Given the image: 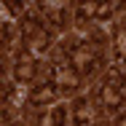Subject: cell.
Wrapping results in <instances>:
<instances>
[{"label": "cell", "instance_id": "cell-1", "mask_svg": "<svg viewBox=\"0 0 126 126\" xmlns=\"http://www.w3.org/2000/svg\"><path fill=\"white\" fill-rule=\"evenodd\" d=\"M97 99L105 110H118L121 105H124V91H118V89H113V86H107V83H102L99 91H97Z\"/></svg>", "mask_w": 126, "mask_h": 126}, {"label": "cell", "instance_id": "cell-2", "mask_svg": "<svg viewBox=\"0 0 126 126\" xmlns=\"http://www.w3.org/2000/svg\"><path fill=\"white\" fill-rule=\"evenodd\" d=\"M73 62H75V70L83 73V75H89V73L97 67V56H94L91 51H86L83 46H80L78 51H73Z\"/></svg>", "mask_w": 126, "mask_h": 126}, {"label": "cell", "instance_id": "cell-3", "mask_svg": "<svg viewBox=\"0 0 126 126\" xmlns=\"http://www.w3.org/2000/svg\"><path fill=\"white\" fill-rule=\"evenodd\" d=\"M56 86H51V83H40L38 89H32L30 91V102L32 105H46V102H51V99H56Z\"/></svg>", "mask_w": 126, "mask_h": 126}, {"label": "cell", "instance_id": "cell-4", "mask_svg": "<svg viewBox=\"0 0 126 126\" xmlns=\"http://www.w3.org/2000/svg\"><path fill=\"white\" fill-rule=\"evenodd\" d=\"M91 121V107L86 99H78L75 102V126H89Z\"/></svg>", "mask_w": 126, "mask_h": 126}, {"label": "cell", "instance_id": "cell-5", "mask_svg": "<svg viewBox=\"0 0 126 126\" xmlns=\"http://www.w3.org/2000/svg\"><path fill=\"white\" fill-rule=\"evenodd\" d=\"M105 83L107 86H113V89H118V91H124V83H126V78H124V73L118 70V67H113L107 75H105Z\"/></svg>", "mask_w": 126, "mask_h": 126}, {"label": "cell", "instance_id": "cell-6", "mask_svg": "<svg viewBox=\"0 0 126 126\" xmlns=\"http://www.w3.org/2000/svg\"><path fill=\"white\" fill-rule=\"evenodd\" d=\"M14 75H16L19 83H30V80L35 78V64H16Z\"/></svg>", "mask_w": 126, "mask_h": 126}, {"label": "cell", "instance_id": "cell-7", "mask_svg": "<svg viewBox=\"0 0 126 126\" xmlns=\"http://www.w3.org/2000/svg\"><path fill=\"white\" fill-rule=\"evenodd\" d=\"M97 8H99V5H97V3H86V5H78V22H80V24H83V22H89V19H91V16H97Z\"/></svg>", "mask_w": 126, "mask_h": 126}, {"label": "cell", "instance_id": "cell-8", "mask_svg": "<svg viewBox=\"0 0 126 126\" xmlns=\"http://www.w3.org/2000/svg\"><path fill=\"white\" fill-rule=\"evenodd\" d=\"M64 121H67V110H64V107H54L51 124H54V126H64Z\"/></svg>", "mask_w": 126, "mask_h": 126}, {"label": "cell", "instance_id": "cell-9", "mask_svg": "<svg viewBox=\"0 0 126 126\" xmlns=\"http://www.w3.org/2000/svg\"><path fill=\"white\" fill-rule=\"evenodd\" d=\"M118 8H121L118 3H105V5L97 8V19H107V16H110L113 11H118Z\"/></svg>", "mask_w": 126, "mask_h": 126}, {"label": "cell", "instance_id": "cell-10", "mask_svg": "<svg viewBox=\"0 0 126 126\" xmlns=\"http://www.w3.org/2000/svg\"><path fill=\"white\" fill-rule=\"evenodd\" d=\"M115 43H118V48L126 51V24H121L115 30Z\"/></svg>", "mask_w": 126, "mask_h": 126}, {"label": "cell", "instance_id": "cell-11", "mask_svg": "<svg viewBox=\"0 0 126 126\" xmlns=\"http://www.w3.org/2000/svg\"><path fill=\"white\" fill-rule=\"evenodd\" d=\"M35 48H40V51L48 48V32H40V35L35 38Z\"/></svg>", "mask_w": 126, "mask_h": 126}, {"label": "cell", "instance_id": "cell-12", "mask_svg": "<svg viewBox=\"0 0 126 126\" xmlns=\"http://www.w3.org/2000/svg\"><path fill=\"white\" fill-rule=\"evenodd\" d=\"M8 11H11V14H22V11H24V5H8Z\"/></svg>", "mask_w": 126, "mask_h": 126}, {"label": "cell", "instance_id": "cell-13", "mask_svg": "<svg viewBox=\"0 0 126 126\" xmlns=\"http://www.w3.org/2000/svg\"><path fill=\"white\" fill-rule=\"evenodd\" d=\"M115 126H126V115H121V118L115 121Z\"/></svg>", "mask_w": 126, "mask_h": 126}, {"label": "cell", "instance_id": "cell-14", "mask_svg": "<svg viewBox=\"0 0 126 126\" xmlns=\"http://www.w3.org/2000/svg\"><path fill=\"white\" fill-rule=\"evenodd\" d=\"M11 126H24V124H11Z\"/></svg>", "mask_w": 126, "mask_h": 126}]
</instances>
